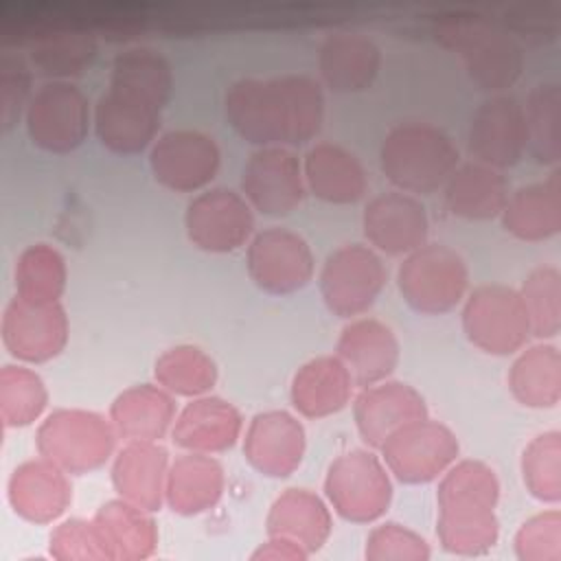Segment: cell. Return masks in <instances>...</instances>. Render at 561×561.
<instances>
[{"label": "cell", "mask_w": 561, "mask_h": 561, "mask_svg": "<svg viewBox=\"0 0 561 561\" xmlns=\"http://www.w3.org/2000/svg\"><path fill=\"white\" fill-rule=\"evenodd\" d=\"M224 116L256 147L305 145L324 123V92L309 75L243 77L226 88Z\"/></svg>", "instance_id": "1"}, {"label": "cell", "mask_w": 561, "mask_h": 561, "mask_svg": "<svg viewBox=\"0 0 561 561\" xmlns=\"http://www.w3.org/2000/svg\"><path fill=\"white\" fill-rule=\"evenodd\" d=\"M500 480L495 471L476 458L454 460L438 480L436 535L454 554H482L500 535L495 504Z\"/></svg>", "instance_id": "2"}, {"label": "cell", "mask_w": 561, "mask_h": 561, "mask_svg": "<svg viewBox=\"0 0 561 561\" xmlns=\"http://www.w3.org/2000/svg\"><path fill=\"white\" fill-rule=\"evenodd\" d=\"M436 42L462 59L467 77L484 92L502 94L524 70L517 37L486 15L458 11L440 15L432 28Z\"/></svg>", "instance_id": "3"}, {"label": "cell", "mask_w": 561, "mask_h": 561, "mask_svg": "<svg viewBox=\"0 0 561 561\" xmlns=\"http://www.w3.org/2000/svg\"><path fill=\"white\" fill-rule=\"evenodd\" d=\"M458 162L460 153L451 136L425 121L394 125L379 147L381 173L410 195H430L443 188Z\"/></svg>", "instance_id": "4"}, {"label": "cell", "mask_w": 561, "mask_h": 561, "mask_svg": "<svg viewBox=\"0 0 561 561\" xmlns=\"http://www.w3.org/2000/svg\"><path fill=\"white\" fill-rule=\"evenodd\" d=\"M118 434L103 414L83 408H59L44 416L35 432L39 456L70 476L103 467L116 449Z\"/></svg>", "instance_id": "5"}, {"label": "cell", "mask_w": 561, "mask_h": 561, "mask_svg": "<svg viewBox=\"0 0 561 561\" xmlns=\"http://www.w3.org/2000/svg\"><path fill=\"white\" fill-rule=\"evenodd\" d=\"M397 287L416 313L440 316L467 296L469 267L454 248L427 241L403 256L397 270Z\"/></svg>", "instance_id": "6"}, {"label": "cell", "mask_w": 561, "mask_h": 561, "mask_svg": "<svg viewBox=\"0 0 561 561\" xmlns=\"http://www.w3.org/2000/svg\"><path fill=\"white\" fill-rule=\"evenodd\" d=\"M324 495L333 511L355 524L379 519L392 502L390 471L370 447H355L331 460Z\"/></svg>", "instance_id": "7"}, {"label": "cell", "mask_w": 561, "mask_h": 561, "mask_svg": "<svg viewBox=\"0 0 561 561\" xmlns=\"http://www.w3.org/2000/svg\"><path fill=\"white\" fill-rule=\"evenodd\" d=\"M462 331L476 348L489 355H513L533 337L519 291L500 283L478 285L465 298Z\"/></svg>", "instance_id": "8"}, {"label": "cell", "mask_w": 561, "mask_h": 561, "mask_svg": "<svg viewBox=\"0 0 561 561\" xmlns=\"http://www.w3.org/2000/svg\"><path fill=\"white\" fill-rule=\"evenodd\" d=\"M388 270L377 250L364 243H344L322 263L318 274L320 296L337 318H355L379 298Z\"/></svg>", "instance_id": "9"}, {"label": "cell", "mask_w": 561, "mask_h": 561, "mask_svg": "<svg viewBox=\"0 0 561 561\" xmlns=\"http://www.w3.org/2000/svg\"><path fill=\"white\" fill-rule=\"evenodd\" d=\"M379 454L399 482L425 484L458 458L460 443L445 423L423 416L388 434L379 445Z\"/></svg>", "instance_id": "10"}, {"label": "cell", "mask_w": 561, "mask_h": 561, "mask_svg": "<svg viewBox=\"0 0 561 561\" xmlns=\"http://www.w3.org/2000/svg\"><path fill=\"white\" fill-rule=\"evenodd\" d=\"M90 118L88 96L70 81L42 83L24 112L28 138L48 153H70L81 147L90 131Z\"/></svg>", "instance_id": "11"}, {"label": "cell", "mask_w": 561, "mask_h": 561, "mask_svg": "<svg viewBox=\"0 0 561 561\" xmlns=\"http://www.w3.org/2000/svg\"><path fill=\"white\" fill-rule=\"evenodd\" d=\"M245 270L252 283L265 294L287 296L309 285L316 259L302 234L270 226L254 232L248 241Z\"/></svg>", "instance_id": "12"}, {"label": "cell", "mask_w": 561, "mask_h": 561, "mask_svg": "<svg viewBox=\"0 0 561 561\" xmlns=\"http://www.w3.org/2000/svg\"><path fill=\"white\" fill-rule=\"evenodd\" d=\"M184 230L188 241L204 252H234L254 234V208L232 188H204L186 204Z\"/></svg>", "instance_id": "13"}, {"label": "cell", "mask_w": 561, "mask_h": 561, "mask_svg": "<svg viewBox=\"0 0 561 561\" xmlns=\"http://www.w3.org/2000/svg\"><path fill=\"white\" fill-rule=\"evenodd\" d=\"M219 164V145L199 129H169L149 149V169L156 182L175 193L206 188L217 175Z\"/></svg>", "instance_id": "14"}, {"label": "cell", "mask_w": 561, "mask_h": 561, "mask_svg": "<svg viewBox=\"0 0 561 561\" xmlns=\"http://www.w3.org/2000/svg\"><path fill=\"white\" fill-rule=\"evenodd\" d=\"M241 191L248 204L267 217L294 213L307 193L298 156L280 145L259 147L243 164Z\"/></svg>", "instance_id": "15"}, {"label": "cell", "mask_w": 561, "mask_h": 561, "mask_svg": "<svg viewBox=\"0 0 561 561\" xmlns=\"http://www.w3.org/2000/svg\"><path fill=\"white\" fill-rule=\"evenodd\" d=\"M0 335L9 355L26 364H42L66 348L70 324L61 302L35 305L15 296L2 311Z\"/></svg>", "instance_id": "16"}, {"label": "cell", "mask_w": 561, "mask_h": 561, "mask_svg": "<svg viewBox=\"0 0 561 561\" xmlns=\"http://www.w3.org/2000/svg\"><path fill=\"white\" fill-rule=\"evenodd\" d=\"M526 121L522 103L511 94H491L471 114L467 147L476 162L497 171L508 169L526 153Z\"/></svg>", "instance_id": "17"}, {"label": "cell", "mask_w": 561, "mask_h": 561, "mask_svg": "<svg viewBox=\"0 0 561 561\" xmlns=\"http://www.w3.org/2000/svg\"><path fill=\"white\" fill-rule=\"evenodd\" d=\"M92 123L96 138L105 149L121 156H134L156 142L162 107L140 94L107 85L94 103Z\"/></svg>", "instance_id": "18"}, {"label": "cell", "mask_w": 561, "mask_h": 561, "mask_svg": "<svg viewBox=\"0 0 561 561\" xmlns=\"http://www.w3.org/2000/svg\"><path fill=\"white\" fill-rule=\"evenodd\" d=\"M362 230L373 250L388 256H405L427 243L430 219L416 195L386 191L366 202Z\"/></svg>", "instance_id": "19"}, {"label": "cell", "mask_w": 561, "mask_h": 561, "mask_svg": "<svg viewBox=\"0 0 561 561\" xmlns=\"http://www.w3.org/2000/svg\"><path fill=\"white\" fill-rule=\"evenodd\" d=\"M307 449L305 425L287 410L256 412L243 436L245 460L267 478L291 476Z\"/></svg>", "instance_id": "20"}, {"label": "cell", "mask_w": 561, "mask_h": 561, "mask_svg": "<svg viewBox=\"0 0 561 561\" xmlns=\"http://www.w3.org/2000/svg\"><path fill=\"white\" fill-rule=\"evenodd\" d=\"M353 416L362 440L370 449H379L388 434L397 427L430 416L425 397L410 383L383 379L366 386L353 401Z\"/></svg>", "instance_id": "21"}, {"label": "cell", "mask_w": 561, "mask_h": 561, "mask_svg": "<svg viewBox=\"0 0 561 561\" xmlns=\"http://www.w3.org/2000/svg\"><path fill=\"white\" fill-rule=\"evenodd\" d=\"M335 355L348 368L353 383L366 388L392 375L401 346L386 322L377 318H351L337 335Z\"/></svg>", "instance_id": "22"}, {"label": "cell", "mask_w": 561, "mask_h": 561, "mask_svg": "<svg viewBox=\"0 0 561 561\" xmlns=\"http://www.w3.org/2000/svg\"><path fill=\"white\" fill-rule=\"evenodd\" d=\"M7 497L22 519L50 524L70 506L72 484L61 467L39 456L13 469L7 482Z\"/></svg>", "instance_id": "23"}, {"label": "cell", "mask_w": 561, "mask_h": 561, "mask_svg": "<svg viewBox=\"0 0 561 561\" xmlns=\"http://www.w3.org/2000/svg\"><path fill=\"white\" fill-rule=\"evenodd\" d=\"M243 430V416L224 397H193L175 416L171 440L184 451L217 454L230 449Z\"/></svg>", "instance_id": "24"}, {"label": "cell", "mask_w": 561, "mask_h": 561, "mask_svg": "<svg viewBox=\"0 0 561 561\" xmlns=\"http://www.w3.org/2000/svg\"><path fill=\"white\" fill-rule=\"evenodd\" d=\"M379 68L381 50L362 33L335 31L327 35L318 48L320 79L337 94H353L370 88Z\"/></svg>", "instance_id": "25"}, {"label": "cell", "mask_w": 561, "mask_h": 561, "mask_svg": "<svg viewBox=\"0 0 561 561\" xmlns=\"http://www.w3.org/2000/svg\"><path fill=\"white\" fill-rule=\"evenodd\" d=\"M169 451L160 440H125L112 462V484L118 497L151 513L164 502Z\"/></svg>", "instance_id": "26"}, {"label": "cell", "mask_w": 561, "mask_h": 561, "mask_svg": "<svg viewBox=\"0 0 561 561\" xmlns=\"http://www.w3.org/2000/svg\"><path fill=\"white\" fill-rule=\"evenodd\" d=\"M307 188L329 204H355L368 188V175L359 158L337 142H316L302 160Z\"/></svg>", "instance_id": "27"}, {"label": "cell", "mask_w": 561, "mask_h": 561, "mask_svg": "<svg viewBox=\"0 0 561 561\" xmlns=\"http://www.w3.org/2000/svg\"><path fill=\"white\" fill-rule=\"evenodd\" d=\"M353 377L337 355H318L307 359L291 377L289 399L298 414L324 419L351 401Z\"/></svg>", "instance_id": "28"}, {"label": "cell", "mask_w": 561, "mask_h": 561, "mask_svg": "<svg viewBox=\"0 0 561 561\" xmlns=\"http://www.w3.org/2000/svg\"><path fill=\"white\" fill-rule=\"evenodd\" d=\"M178 416L175 399L158 383H136L110 403V421L123 440H160Z\"/></svg>", "instance_id": "29"}, {"label": "cell", "mask_w": 561, "mask_h": 561, "mask_svg": "<svg viewBox=\"0 0 561 561\" xmlns=\"http://www.w3.org/2000/svg\"><path fill=\"white\" fill-rule=\"evenodd\" d=\"M502 228L522 241H543L561 230V182L559 169L513 193L500 213Z\"/></svg>", "instance_id": "30"}, {"label": "cell", "mask_w": 561, "mask_h": 561, "mask_svg": "<svg viewBox=\"0 0 561 561\" xmlns=\"http://www.w3.org/2000/svg\"><path fill=\"white\" fill-rule=\"evenodd\" d=\"M508 182L502 171L482 164H458L443 184V199L451 215L469 221H486L500 217L508 199Z\"/></svg>", "instance_id": "31"}, {"label": "cell", "mask_w": 561, "mask_h": 561, "mask_svg": "<svg viewBox=\"0 0 561 561\" xmlns=\"http://www.w3.org/2000/svg\"><path fill=\"white\" fill-rule=\"evenodd\" d=\"M265 530L267 535L296 539L311 554L327 543L333 530L331 508L318 493L302 486H289L270 504Z\"/></svg>", "instance_id": "32"}, {"label": "cell", "mask_w": 561, "mask_h": 561, "mask_svg": "<svg viewBox=\"0 0 561 561\" xmlns=\"http://www.w3.org/2000/svg\"><path fill=\"white\" fill-rule=\"evenodd\" d=\"M224 467L210 454L184 451L169 462L164 502L180 515H197L213 508L224 493Z\"/></svg>", "instance_id": "33"}, {"label": "cell", "mask_w": 561, "mask_h": 561, "mask_svg": "<svg viewBox=\"0 0 561 561\" xmlns=\"http://www.w3.org/2000/svg\"><path fill=\"white\" fill-rule=\"evenodd\" d=\"M508 390L526 408L546 410L561 401V353L554 344L537 342L519 351L508 368Z\"/></svg>", "instance_id": "34"}, {"label": "cell", "mask_w": 561, "mask_h": 561, "mask_svg": "<svg viewBox=\"0 0 561 561\" xmlns=\"http://www.w3.org/2000/svg\"><path fill=\"white\" fill-rule=\"evenodd\" d=\"M101 528L114 561H136L153 554L158 546V526L151 511L123 497L99 506L92 517Z\"/></svg>", "instance_id": "35"}, {"label": "cell", "mask_w": 561, "mask_h": 561, "mask_svg": "<svg viewBox=\"0 0 561 561\" xmlns=\"http://www.w3.org/2000/svg\"><path fill=\"white\" fill-rule=\"evenodd\" d=\"M107 85L140 94L164 107L173 92V68L160 50L131 46L114 55Z\"/></svg>", "instance_id": "36"}, {"label": "cell", "mask_w": 561, "mask_h": 561, "mask_svg": "<svg viewBox=\"0 0 561 561\" xmlns=\"http://www.w3.org/2000/svg\"><path fill=\"white\" fill-rule=\"evenodd\" d=\"M96 39L85 31H55L33 39L28 64L50 81H68L83 75L96 59Z\"/></svg>", "instance_id": "37"}, {"label": "cell", "mask_w": 561, "mask_h": 561, "mask_svg": "<svg viewBox=\"0 0 561 561\" xmlns=\"http://www.w3.org/2000/svg\"><path fill=\"white\" fill-rule=\"evenodd\" d=\"M524 107L526 121V151L535 162L557 167L561 160V88L557 81L537 83Z\"/></svg>", "instance_id": "38"}, {"label": "cell", "mask_w": 561, "mask_h": 561, "mask_svg": "<svg viewBox=\"0 0 561 561\" xmlns=\"http://www.w3.org/2000/svg\"><path fill=\"white\" fill-rule=\"evenodd\" d=\"M68 280L64 254L48 243L26 245L13 270L15 296L35 305L59 302Z\"/></svg>", "instance_id": "39"}, {"label": "cell", "mask_w": 561, "mask_h": 561, "mask_svg": "<svg viewBox=\"0 0 561 561\" xmlns=\"http://www.w3.org/2000/svg\"><path fill=\"white\" fill-rule=\"evenodd\" d=\"M215 359L195 344H178L162 351L153 364V379L173 397H202L217 381Z\"/></svg>", "instance_id": "40"}, {"label": "cell", "mask_w": 561, "mask_h": 561, "mask_svg": "<svg viewBox=\"0 0 561 561\" xmlns=\"http://www.w3.org/2000/svg\"><path fill=\"white\" fill-rule=\"evenodd\" d=\"M48 405L44 379L28 366L7 364L0 368V419L4 427H24L37 421Z\"/></svg>", "instance_id": "41"}, {"label": "cell", "mask_w": 561, "mask_h": 561, "mask_svg": "<svg viewBox=\"0 0 561 561\" xmlns=\"http://www.w3.org/2000/svg\"><path fill=\"white\" fill-rule=\"evenodd\" d=\"M519 469L533 497L557 504L561 500V432L548 430L530 438L522 451Z\"/></svg>", "instance_id": "42"}, {"label": "cell", "mask_w": 561, "mask_h": 561, "mask_svg": "<svg viewBox=\"0 0 561 561\" xmlns=\"http://www.w3.org/2000/svg\"><path fill=\"white\" fill-rule=\"evenodd\" d=\"M528 320L530 335L550 340L561 331V272L557 265H539L528 272L517 289Z\"/></svg>", "instance_id": "43"}, {"label": "cell", "mask_w": 561, "mask_h": 561, "mask_svg": "<svg viewBox=\"0 0 561 561\" xmlns=\"http://www.w3.org/2000/svg\"><path fill=\"white\" fill-rule=\"evenodd\" d=\"M48 552L57 561H114L96 522L83 517L57 524L48 537Z\"/></svg>", "instance_id": "44"}, {"label": "cell", "mask_w": 561, "mask_h": 561, "mask_svg": "<svg viewBox=\"0 0 561 561\" xmlns=\"http://www.w3.org/2000/svg\"><path fill=\"white\" fill-rule=\"evenodd\" d=\"M33 66L11 50L0 55V127L9 131L26 112L33 96Z\"/></svg>", "instance_id": "45"}, {"label": "cell", "mask_w": 561, "mask_h": 561, "mask_svg": "<svg viewBox=\"0 0 561 561\" xmlns=\"http://www.w3.org/2000/svg\"><path fill=\"white\" fill-rule=\"evenodd\" d=\"M513 543L522 561H561V513L548 508L528 517L517 528Z\"/></svg>", "instance_id": "46"}, {"label": "cell", "mask_w": 561, "mask_h": 561, "mask_svg": "<svg viewBox=\"0 0 561 561\" xmlns=\"http://www.w3.org/2000/svg\"><path fill=\"white\" fill-rule=\"evenodd\" d=\"M364 554L370 561H423L430 559L432 550L416 530L399 522H383L368 533Z\"/></svg>", "instance_id": "47"}, {"label": "cell", "mask_w": 561, "mask_h": 561, "mask_svg": "<svg viewBox=\"0 0 561 561\" xmlns=\"http://www.w3.org/2000/svg\"><path fill=\"white\" fill-rule=\"evenodd\" d=\"M307 557L309 552L296 539H289L283 535H267V541L261 543L250 554V559H283V561H302Z\"/></svg>", "instance_id": "48"}]
</instances>
